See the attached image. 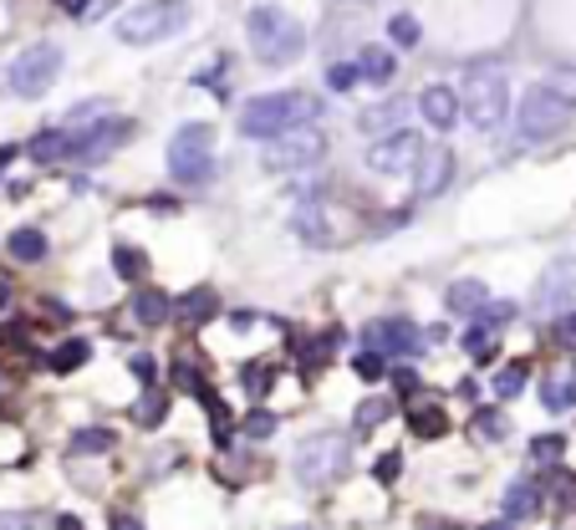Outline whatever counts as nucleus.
Returning a JSON list of instances; mask_svg holds the SVG:
<instances>
[{
    "mask_svg": "<svg viewBox=\"0 0 576 530\" xmlns=\"http://www.w3.org/2000/svg\"><path fill=\"white\" fill-rule=\"evenodd\" d=\"M424 153H429L424 138H418L414 128H399V132H388V138H378V143L368 148V169L372 174H383V178H399V174H414Z\"/></svg>",
    "mask_w": 576,
    "mask_h": 530,
    "instance_id": "obj_10",
    "label": "nucleus"
},
{
    "mask_svg": "<svg viewBox=\"0 0 576 530\" xmlns=\"http://www.w3.org/2000/svg\"><path fill=\"white\" fill-rule=\"evenodd\" d=\"M480 530H510V520H495V526H480Z\"/></svg>",
    "mask_w": 576,
    "mask_h": 530,
    "instance_id": "obj_54",
    "label": "nucleus"
},
{
    "mask_svg": "<svg viewBox=\"0 0 576 530\" xmlns=\"http://www.w3.org/2000/svg\"><path fill=\"white\" fill-rule=\"evenodd\" d=\"M270 434H276V413H266V408L245 413V439H270Z\"/></svg>",
    "mask_w": 576,
    "mask_h": 530,
    "instance_id": "obj_41",
    "label": "nucleus"
},
{
    "mask_svg": "<svg viewBox=\"0 0 576 530\" xmlns=\"http://www.w3.org/2000/svg\"><path fill=\"white\" fill-rule=\"evenodd\" d=\"M541 500H546V489H541V480H516V485L505 489V520H510V526H520V520H531L535 510H541Z\"/></svg>",
    "mask_w": 576,
    "mask_h": 530,
    "instance_id": "obj_17",
    "label": "nucleus"
},
{
    "mask_svg": "<svg viewBox=\"0 0 576 530\" xmlns=\"http://www.w3.org/2000/svg\"><path fill=\"white\" fill-rule=\"evenodd\" d=\"M393 383H399V393H418V372L414 368H399V378H393Z\"/></svg>",
    "mask_w": 576,
    "mask_h": 530,
    "instance_id": "obj_47",
    "label": "nucleus"
},
{
    "mask_svg": "<svg viewBox=\"0 0 576 530\" xmlns=\"http://www.w3.org/2000/svg\"><path fill=\"white\" fill-rule=\"evenodd\" d=\"M5 301H11V286H5V280H0V307H5Z\"/></svg>",
    "mask_w": 576,
    "mask_h": 530,
    "instance_id": "obj_53",
    "label": "nucleus"
},
{
    "mask_svg": "<svg viewBox=\"0 0 576 530\" xmlns=\"http://www.w3.org/2000/svg\"><path fill=\"white\" fill-rule=\"evenodd\" d=\"M57 530H82V526H77V516H61V520H57Z\"/></svg>",
    "mask_w": 576,
    "mask_h": 530,
    "instance_id": "obj_51",
    "label": "nucleus"
},
{
    "mask_svg": "<svg viewBox=\"0 0 576 530\" xmlns=\"http://www.w3.org/2000/svg\"><path fill=\"white\" fill-rule=\"evenodd\" d=\"M322 153H326V132L307 123V128H291V132H281V138H270L261 163H266L270 174H296V169L322 163Z\"/></svg>",
    "mask_w": 576,
    "mask_h": 530,
    "instance_id": "obj_9",
    "label": "nucleus"
},
{
    "mask_svg": "<svg viewBox=\"0 0 576 530\" xmlns=\"http://www.w3.org/2000/svg\"><path fill=\"white\" fill-rule=\"evenodd\" d=\"M128 132H134V123L103 118L97 128H88V132H77V138H72V159H82V163L107 159V153H113L118 143H128Z\"/></svg>",
    "mask_w": 576,
    "mask_h": 530,
    "instance_id": "obj_13",
    "label": "nucleus"
},
{
    "mask_svg": "<svg viewBox=\"0 0 576 530\" xmlns=\"http://www.w3.org/2000/svg\"><path fill=\"white\" fill-rule=\"evenodd\" d=\"M240 383H245V393H251V398H266L270 368H266V362H251V368H240Z\"/></svg>",
    "mask_w": 576,
    "mask_h": 530,
    "instance_id": "obj_38",
    "label": "nucleus"
},
{
    "mask_svg": "<svg viewBox=\"0 0 576 530\" xmlns=\"http://www.w3.org/2000/svg\"><path fill=\"white\" fill-rule=\"evenodd\" d=\"M572 301H576V261L562 255V261H551L546 270H541V280H535L531 311H541V316H566Z\"/></svg>",
    "mask_w": 576,
    "mask_h": 530,
    "instance_id": "obj_11",
    "label": "nucleus"
},
{
    "mask_svg": "<svg viewBox=\"0 0 576 530\" xmlns=\"http://www.w3.org/2000/svg\"><path fill=\"white\" fill-rule=\"evenodd\" d=\"M134 316L143 326H159V322H169V316H174V301H169L163 291H138L134 296Z\"/></svg>",
    "mask_w": 576,
    "mask_h": 530,
    "instance_id": "obj_24",
    "label": "nucleus"
},
{
    "mask_svg": "<svg viewBox=\"0 0 576 530\" xmlns=\"http://www.w3.org/2000/svg\"><path fill=\"white\" fill-rule=\"evenodd\" d=\"M520 388H526V368H520V362H516V368H505L500 378H495V393H500V398H516Z\"/></svg>",
    "mask_w": 576,
    "mask_h": 530,
    "instance_id": "obj_43",
    "label": "nucleus"
},
{
    "mask_svg": "<svg viewBox=\"0 0 576 530\" xmlns=\"http://www.w3.org/2000/svg\"><path fill=\"white\" fill-rule=\"evenodd\" d=\"M464 347H470L474 362H489V353H495V332H489V326H474L470 337H464Z\"/></svg>",
    "mask_w": 576,
    "mask_h": 530,
    "instance_id": "obj_40",
    "label": "nucleus"
},
{
    "mask_svg": "<svg viewBox=\"0 0 576 530\" xmlns=\"http://www.w3.org/2000/svg\"><path fill=\"white\" fill-rule=\"evenodd\" d=\"M408 428H414V439H443L449 413L434 408V403H418V408H408Z\"/></svg>",
    "mask_w": 576,
    "mask_h": 530,
    "instance_id": "obj_22",
    "label": "nucleus"
},
{
    "mask_svg": "<svg viewBox=\"0 0 576 530\" xmlns=\"http://www.w3.org/2000/svg\"><path fill=\"white\" fill-rule=\"evenodd\" d=\"M357 82H362L357 61H353V67H347V61H342V67H326V88H332V92H353Z\"/></svg>",
    "mask_w": 576,
    "mask_h": 530,
    "instance_id": "obj_39",
    "label": "nucleus"
},
{
    "mask_svg": "<svg viewBox=\"0 0 576 530\" xmlns=\"http://www.w3.org/2000/svg\"><path fill=\"white\" fill-rule=\"evenodd\" d=\"M57 72H61V46H51V42L26 46V51L11 61V92L15 97H26V103H36V97L51 92Z\"/></svg>",
    "mask_w": 576,
    "mask_h": 530,
    "instance_id": "obj_8",
    "label": "nucleus"
},
{
    "mask_svg": "<svg viewBox=\"0 0 576 530\" xmlns=\"http://www.w3.org/2000/svg\"><path fill=\"white\" fill-rule=\"evenodd\" d=\"M26 153H31L36 163H57V159H67V153H72V132H67V128H46V132H36V138L26 143Z\"/></svg>",
    "mask_w": 576,
    "mask_h": 530,
    "instance_id": "obj_21",
    "label": "nucleus"
},
{
    "mask_svg": "<svg viewBox=\"0 0 576 530\" xmlns=\"http://www.w3.org/2000/svg\"><path fill=\"white\" fill-rule=\"evenodd\" d=\"M474 439H485V443H495V439H505V434H510V418H505L500 408H480L474 413Z\"/></svg>",
    "mask_w": 576,
    "mask_h": 530,
    "instance_id": "obj_27",
    "label": "nucleus"
},
{
    "mask_svg": "<svg viewBox=\"0 0 576 530\" xmlns=\"http://www.w3.org/2000/svg\"><path fill=\"white\" fill-rule=\"evenodd\" d=\"M199 403H205V413H209V424H215V443H230V408L220 403V393H209V388H199Z\"/></svg>",
    "mask_w": 576,
    "mask_h": 530,
    "instance_id": "obj_30",
    "label": "nucleus"
},
{
    "mask_svg": "<svg viewBox=\"0 0 576 530\" xmlns=\"http://www.w3.org/2000/svg\"><path fill=\"white\" fill-rule=\"evenodd\" d=\"M5 251H11V261H21V265H36L46 255V235L42 230H11V240H5Z\"/></svg>",
    "mask_w": 576,
    "mask_h": 530,
    "instance_id": "obj_23",
    "label": "nucleus"
},
{
    "mask_svg": "<svg viewBox=\"0 0 576 530\" xmlns=\"http://www.w3.org/2000/svg\"><path fill=\"white\" fill-rule=\"evenodd\" d=\"M357 72H362V82L383 88V82H393V57H388L383 46H368V51L357 57Z\"/></svg>",
    "mask_w": 576,
    "mask_h": 530,
    "instance_id": "obj_25",
    "label": "nucleus"
},
{
    "mask_svg": "<svg viewBox=\"0 0 576 530\" xmlns=\"http://www.w3.org/2000/svg\"><path fill=\"white\" fill-rule=\"evenodd\" d=\"M566 123H572V103H566L551 82H546V88H531L526 97H520V107H516L520 143H546V138H556Z\"/></svg>",
    "mask_w": 576,
    "mask_h": 530,
    "instance_id": "obj_5",
    "label": "nucleus"
},
{
    "mask_svg": "<svg viewBox=\"0 0 576 530\" xmlns=\"http://www.w3.org/2000/svg\"><path fill=\"white\" fill-rule=\"evenodd\" d=\"M562 454H566L562 434H535V439H531V464H556Z\"/></svg>",
    "mask_w": 576,
    "mask_h": 530,
    "instance_id": "obj_34",
    "label": "nucleus"
},
{
    "mask_svg": "<svg viewBox=\"0 0 576 530\" xmlns=\"http://www.w3.org/2000/svg\"><path fill=\"white\" fill-rule=\"evenodd\" d=\"M281 530H307V526H281Z\"/></svg>",
    "mask_w": 576,
    "mask_h": 530,
    "instance_id": "obj_55",
    "label": "nucleus"
},
{
    "mask_svg": "<svg viewBox=\"0 0 576 530\" xmlns=\"http://www.w3.org/2000/svg\"><path fill=\"white\" fill-rule=\"evenodd\" d=\"M184 26H189V5L184 0H143V5H128L113 21L123 46H153L163 36H178Z\"/></svg>",
    "mask_w": 576,
    "mask_h": 530,
    "instance_id": "obj_3",
    "label": "nucleus"
},
{
    "mask_svg": "<svg viewBox=\"0 0 576 530\" xmlns=\"http://www.w3.org/2000/svg\"><path fill=\"white\" fill-rule=\"evenodd\" d=\"M163 413H169V398L153 393V388H148V393L134 403V418H138L143 428H159V424H163Z\"/></svg>",
    "mask_w": 576,
    "mask_h": 530,
    "instance_id": "obj_31",
    "label": "nucleus"
},
{
    "mask_svg": "<svg viewBox=\"0 0 576 530\" xmlns=\"http://www.w3.org/2000/svg\"><path fill=\"white\" fill-rule=\"evenodd\" d=\"M291 230L301 240H307V245H316V251H326V245H332V220H326V209H316V205H301L291 215Z\"/></svg>",
    "mask_w": 576,
    "mask_h": 530,
    "instance_id": "obj_20",
    "label": "nucleus"
},
{
    "mask_svg": "<svg viewBox=\"0 0 576 530\" xmlns=\"http://www.w3.org/2000/svg\"><path fill=\"white\" fill-rule=\"evenodd\" d=\"M113 530H143V526H138V516H113Z\"/></svg>",
    "mask_w": 576,
    "mask_h": 530,
    "instance_id": "obj_49",
    "label": "nucleus"
},
{
    "mask_svg": "<svg viewBox=\"0 0 576 530\" xmlns=\"http://www.w3.org/2000/svg\"><path fill=\"white\" fill-rule=\"evenodd\" d=\"M57 5H61L67 15H82V5H88V0H57Z\"/></svg>",
    "mask_w": 576,
    "mask_h": 530,
    "instance_id": "obj_50",
    "label": "nucleus"
},
{
    "mask_svg": "<svg viewBox=\"0 0 576 530\" xmlns=\"http://www.w3.org/2000/svg\"><path fill=\"white\" fill-rule=\"evenodd\" d=\"M403 113H408V107H403V103H383V107H368V113H362V118H357V128H362V132H378V138H388V132H399V128H393V123H399Z\"/></svg>",
    "mask_w": 576,
    "mask_h": 530,
    "instance_id": "obj_26",
    "label": "nucleus"
},
{
    "mask_svg": "<svg viewBox=\"0 0 576 530\" xmlns=\"http://www.w3.org/2000/svg\"><path fill=\"white\" fill-rule=\"evenodd\" d=\"M362 342L383 357H414L418 353V326L403 322V316H383V322H372L368 332H362Z\"/></svg>",
    "mask_w": 576,
    "mask_h": 530,
    "instance_id": "obj_12",
    "label": "nucleus"
},
{
    "mask_svg": "<svg viewBox=\"0 0 576 530\" xmlns=\"http://www.w3.org/2000/svg\"><path fill=\"white\" fill-rule=\"evenodd\" d=\"M316 113H322V97H311V92H266V97H251L240 107V132L270 143L281 132L316 123Z\"/></svg>",
    "mask_w": 576,
    "mask_h": 530,
    "instance_id": "obj_1",
    "label": "nucleus"
},
{
    "mask_svg": "<svg viewBox=\"0 0 576 530\" xmlns=\"http://www.w3.org/2000/svg\"><path fill=\"white\" fill-rule=\"evenodd\" d=\"M388 36H393V46H418L424 26H418L414 15H393V21H388Z\"/></svg>",
    "mask_w": 576,
    "mask_h": 530,
    "instance_id": "obj_37",
    "label": "nucleus"
},
{
    "mask_svg": "<svg viewBox=\"0 0 576 530\" xmlns=\"http://www.w3.org/2000/svg\"><path fill=\"white\" fill-rule=\"evenodd\" d=\"M134 372L143 378V383H153V378H159V368H153V357H134Z\"/></svg>",
    "mask_w": 576,
    "mask_h": 530,
    "instance_id": "obj_48",
    "label": "nucleus"
},
{
    "mask_svg": "<svg viewBox=\"0 0 576 530\" xmlns=\"http://www.w3.org/2000/svg\"><path fill=\"white\" fill-rule=\"evenodd\" d=\"M388 413H393V403H388V398H368V403H357V418H353V424H357V428H378Z\"/></svg>",
    "mask_w": 576,
    "mask_h": 530,
    "instance_id": "obj_35",
    "label": "nucleus"
},
{
    "mask_svg": "<svg viewBox=\"0 0 576 530\" xmlns=\"http://www.w3.org/2000/svg\"><path fill=\"white\" fill-rule=\"evenodd\" d=\"M449 178H454V153H449V148H429L414 169V189L424 194V199H434V194L449 189Z\"/></svg>",
    "mask_w": 576,
    "mask_h": 530,
    "instance_id": "obj_16",
    "label": "nucleus"
},
{
    "mask_svg": "<svg viewBox=\"0 0 576 530\" xmlns=\"http://www.w3.org/2000/svg\"><path fill=\"white\" fill-rule=\"evenodd\" d=\"M459 103H464V118L470 128L495 132L510 113V88H505V72H470L464 88H459Z\"/></svg>",
    "mask_w": 576,
    "mask_h": 530,
    "instance_id": "obj_7",
    "label": "nucleus"
},
{
    "mask_svg": "<svg viewBox=\"0 0 576 530\" xmlns=\"http://www.w3.org/2000/svg\"><path fill=\"white\" fill-rule=\"evenodd\" d=\"M556 342H576V311H566L562 322H556Z\"/></svg>",
    "mask_w": 576,
    "mask_h": 530,
    "instance_id": "obj_46",
    "label": "nucleus"
},
{
    "mask_svg": "<svg viewBox=\"0 0 576 530\" xmlns=\"http://www.w3.org/2000/svg\"><path fill=\"white\" fill-rule=\"evenodd\" d=\"M113 449V428H82L72 439V454H107Z\"/></svg>",
    "mask_w": 576,
    "mask_h": 530,
    "instance_id": "obj_33",
    "label": "nucleus"
},
{
    "mask_svg": "<svg viewBox=\"0 0 576 530\" xmlns=\"http://www.w3.org/2000/svg\"><path fill=\"white\" fill-rule=\"evenodd\" d=\"M215 311H220V296L209 291V286H194V291H184L174 301V316L184 326H199V322H209V316H215Z\"/></svg>",
    "mask_w": 576,
    "mask_h": 530,
    "instance_id": "obj_19",
    "label": "nucleus"
},
{
    "mask_svg": "<svg viewBox=\"0 0 576 530\" xmlns=\"http://www.w3.org/2000/svg\"><path fill=\"white\" fill-rule=\"evenodd\" d=\"M551 88H556L566 103L576 107V67H556V72H551Z\"/></svg>",
    "mask_w": 576,
    "mask_h": 530,
    "instance_id": "obj_44",
    "label": "nucleus"
},
{
    "mask_svg": "<svg viewBox=\"0 0 576 530\" xmlns=\"http://www.w3.org/2000/svg\"><path fill=\"white\" fill-rule=\"evenodd\" d=\"M245 36H251V51L261 67H291L307 51V26L296 15L276 11V5H255L245 15Z\"/></svg>",
    "mask_w": 576,
    "mask_h": 530,
    "instance_id": "obj_2",
    "label": "nucleus"
},
{
    "mask_svg": "<svg viewBox=\"0 0 576 530\" xmlns=\"http://www.w3.org/2000/svg\"><path fill=\"white\" fill-rule=\"evenodd\" d=\"M92 357V347L82 337H72V342H61L57 353H51V372H77L82 368V362H88Z\"/></svg>",
    "mask_w": 576,
    "mask_h": 530,
    "instance_id": "obj_28",
    "label": "nucleus"
},
{
    "mask_svg": "<svg viewBox=\"0 0 576 530\" xmlns=\"http://www.w3.org/2000/svg\"><path fill=\"white\" fill-rule=\"evenodd\" d=\"M399 470H403V459H399V454H383L378 464H372V474H378L383 485H393V480H399Z\"/></svg>",
    "mask_w": 576,
    "mask_h": 530,
    "instance_id": "obj_45",
    "label": "nucleus"
},
{
    "mask_svg": "<svg viewBox=\"0 0 576 530\" xmlns=\"http://www.w3.org/2000/svg\"><path fill=\"white\" fill-rule=\"evenodd\" d=\"M510 316H516V307H510V301H489V307L480 311V326H489V332H500V326L510 322Z\"/></svg>",
    "mask_w": 576,
    "mask_h": 530,
    "instance_id": "obj_42",
    "label": "nucleus"
},
{
    "mask_svg": "<svg viewBox=\"0 0 576 530\" xmlns=\"http://www.w3.org/2000/svg\"><path fill=\"white\" fill-rule=\"evenodd\" d=\"M541 489H551L562 510H566V505H576V474H562V470H556V474H546V480H541Z\"/></svg>",
    "mask_w": 576,
    "mask_h": 530,
    "instance_id": "obj_36",
    "label": "nucleus"
},
{
    "mask_svg": "<svg viewBox=\"0 0 576 530\" xmlns=\"http://www.w3.org/2000/svg\"><path fill=\"white\" fill-rule=\"evenodd\" d=\"M443 307L454 311V316H480V311L489 307L485 280H454V286L443 291Z\"/></svg>",
    "mask_w": 576,
    "mask_h": 530,
    "instance_id": "obj_18",
    "label": "nucleus"
},
{
    "mask_svg": "<svg viewBox=\"0 0 576 530\" xmlns=\"http://www.w3.org/2000/svg\"><path fill=\"white\" fill-rule=\"evenodd\" d=\"M0 530H26V520H15V516H5V526Z\"/></svg>",
    "mask_w": 576,
    "mask_h": 530,
    "instance_id": "obj_52",
    "label": "nucleus"
},
{
    "mask_svg": "<svg viewBox=\"0 0 576 530\" xmlns=\"http://www.w3.org/2000/svg\"><path fill=\"white\" fill-rule=\"evenodd\" d=\"M169 174L178 184H205L215 174V128L209 123H184L169 138Z\"/></svg>",
    "mask_w": 576,
    "mask_h": 530,
    "instance_id": "obj_6",
    "label": "nucleus"
},
{
    "mask_svg": "<svg viewBox=\"0 0 576 530\" xmlns=\"http://www.w3.org/2000/svg\"><path fill=\"white\" fill-rule=\"evenodd\" d=\"M353 372L362 378V383H378V378H388V357L372 353V347H362V353L353 357Z\"/></svg>",
    "mask_w": 576,
    "mask_h": 530,
    "instance_id": "obj_32",
    "label": "nucleus"
},
{
    "mask_svg": "<svg viewBox=\"0 0 576 530\" xmlns=\"http://www.w3.org/2000/svg\"><path fill=\"white\" fill-rule=\"evenodd\" d=\"M347 464H353V443H347V434H332V428L301 439L296 443V459H291L296 480L307 489H322V485H332V480H342Z\"/></svg>",
    "mask_w": 576,
    "mask_h": 530,
    "instance_id": "obj_4",
    "label": "nucleus"
},
{
    "mask_svg": "<svg viewBox=\"0 0 576 530\" xmlns=\"http://www.w3.org/2000/svg\"><path fill=\"white\" fill-rule=\"evenodd\" d=\"M113 270H118L123 280H143L148 276V255L138 251V245H118V251H113Z\"/></svg>",
    "mask_w": 576,
    "mask_h": 530,
    "instance_id": "obj_29",
    "label": "nucleus"
},
{
    "mask_svg": "<svg viewBox=\"0 0 576 530\" xmlns=\"http://www.w3.org/2000/svg\"><path fill=\"white\" fill-rule=\"evenodd\" d=\"M541 403H546L551 413L576 408V357H562V362L546 368V378H541Z\"/></svg>",
    "mask_w": 576,
    "mask_h": 530,
    "instance_id": "obj_14",
    "label": "nucleus"
},
{
    "mask_svg": "<svg viewBox=\"0 0 576 530\" xmlns=\"http://www.w3.org/2000/svg\"><path fill=\"white\" fill-rule=\"evenodd\" d=\"M418 113H424V123H429V128H454V123L464 118V103H459L454 88L434 82V88L418 92Z\"/></svg>",
    "mask_w": 576,
    "mask_h": 530,
    "instance_id": "obj_15",
    "label": "nucleus"
}]
</instances>
